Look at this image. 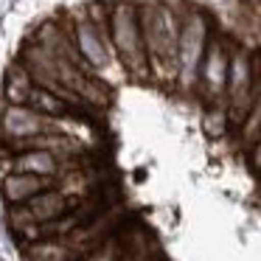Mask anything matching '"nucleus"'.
Listing matches in <instances>:
<instances>
[{
    "mask_svg": "<svg viewBox=\"0 0 261 261\" xmlns=\"http://www.w3.org/2000/svg\"><path fill=\"white\" fill-rule=\"evenodd\" d=\"M227 65H230V54H227V48H225V40L216 37V34H208L202 62H199V76H197V87L202 90L205 101L214 104L225 96Z\"/></svg>",
    "mask_w": 261,
    "mask_h": 261,
    "instance_id": "5",
    "label": "nucleus"
},
{
    "mask_svg": "<svg viewBox=\"0 0 261 261\" xmlns=\"http://www.w3.org/2000/svg\"><path fill=\"white\" fill-rule=\"evenodd\" d=\"M31 87H34V82H31L29 70H25L20 62H14L12 68L6 70V82H3V98H6V104L25 107Z\"/></svg>",
    "mask_w": 261,
    "mask_h": 261,
    "instance_id": "7",
    "label": "nucleus"
},
{
    "mask_svg": "<svg viewBox=\"0 0 261 261\" xmlns=\"http://www.w3.org/2000/svg\"><path fill=\"white\" fill-rule=\"evenodd\" d=\"M34 135H62L59 118H48L29 107H14L3 104L0 110V141H23Z\"/></svg>",
    "mask_w": 261,
    "mask_h": 261,
    "instance_id": "4",
    "label": "nucleus"
},
{
    "mask_svg": "<svg viewBox=\"0 0 261 261\" xmlns=\"http://www.w3.org/2000/svg\"><path fill=\"white\" fill-rule=\"evenodd\" d=\"M208 20L202 12H188L180 20V40H177V85L182 90H194L199 76V62L205 54V42H208Z\"/></svg>",
    "mask_w": 261,
    "mask_h": 261,
    "instance_id": "2",
    "label": "nucleus"
},
{
    "mask_svg": "<svg viewBox=\"0 0 261 261\" xmlns=\"http://www.w3.org/2000/svg\"><path fill=\"white\" fill-rule=\"evenodd\" d=\"M110 45L115 51V59L121 68L135 79H146L149 65H146V51H143V37H141V23H138V6L129 0H118L110 6V23H107Z\"/></svg>",
    "mask_w": 261,
    "mask_h": 261,
    "instance_id": "1",
    "label": "nucleus"
},
{
    "mask_svg": "<svg viewBox=\"0 0 261 261\" xmlns=\"http://www.w3.org/2000/svg\"><path fill=\"white\" fill-rule=\"evenodd\" d=\"M57 186L54 177H37V174H3L0 177V194H3V202L9 205H23L31 197L48 191V188Z\"/></svg>",
    "mask_w": 261,
    "mask_h": 261,
    "instance_id": "6",
    "label": "nucleus"
},
{
    "mask_svg": "<svg viewBox=\"0 0 261 261\" xmlns=\"http://www.w3.org/2000/svg\"><path fill=\"white\" fill-rule=\"evenodd\" d=\"M70 40H73L76 54L82 57L85 68L90 70L93 76H98V79H101V73L115 62V51H113V45H110V34L104 29H96L85 14L73 23Z\"/></svg>",
    "mask_w": 261,
    "mask_h": 261,
    "instance_id": "3",
    "label": "nucleus"
}]
</instances>
